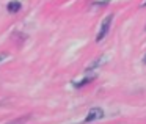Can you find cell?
<instances>
[{
  "mask_svg": "<svg viewBox=\"0 0 146 124\" xmlns=\"http://www.w3.org/2000/svg\"><path fill=\"white\" fill-rule=\"evenodd\" d=\"M93 79H94V77L91 76V77H88V79H82L80 82H74V86H76V88H80V86H83V85H86V83H90Z\"/></svg>",
  "mask_w": 146,
  "mask_h": 124,
  "instance_id": "cell-5",
  "label": "cell"
},
{
  "mask_svg": "<svg viewBox=\"0 0 146 124\" xmlns=\"http://www.w3.org/2000/svg\"><path fill=\"white\" fill-rule=\"evenodd\" d=\"M105 61H107V57H105V55H102V57H99L96 61L90 63L88 66H86V69H85V71H93V69H96V68L102 66V63H105Z\"/></svg>",
  "mask_w": 146,
  "mask_h": 124,
  "instance_id": "cell-3",
  "label": "cell"
},
{
  "mask_svg": "<svg viewBox=\"0 0 146 124\" xmlns=\"http://www.w3.org/2000/svg\"><path fill=\"white\" fill-rule=\"evenodd\" d=\"M143 61H145V64H146V57H145V58H143Z\"/></svg>",
  "mask_w": 146,
  "mask_h": 124,
  "instance_id": "cell-7",
  "label": "cell"
},
{
  "mask_svg": "<svg viewBox=\"0 0 146 124\" xmlns=\"http://www.w3.org/2000/svg\"><path fill=\"white\" fill-rule=\"evenodd\" d=\"M19 10H21V2L13 0V2H10V3H8V11H10V13H17Z\"/></svg>",
  "mask_w": 146,
  "mask_h": 124,
  "instance_id": "cell-4",
  "label": "cell"
},
{
  "mask_svg": "<svg viewBox=\"0 0 146 124\" xmlns=\"http://www.w3.org/2000/svg\"><path fill=\"white\" fill-rule=\"evenodd\" d=\"M5 58H8V55H7V54H0V61L5 60Z\"/></svg>",
  "mask_w": 146,
  "mask_h": 124,
  "instance_id": "cell-6",
  "label": "cell"
},
{
  "mask_svg": "<svg viewBox=\"0 0 146 124\" xmlns=\"http://www.w3.org/2000/svg\"><path fill=\"white\" fill-rule=\"evenodd\" d=\"M101 118H104V110L99 108V107H96V108H91V110H90L88 116L85 118V123H91V121L101 119Z\"/></svg>",
  "mask_w": 146,
  "mask_h": 124,
  "instance_id": "cell-2",
  "label": "cell"
},
{
  "mask_svg": "<svg viewBox=\"0 0 146 124\" xmlns=\"http://www.w3.org/2000/svg\"><path fill=\"white\" fill-rule=\"evenodd\" d=\"M111 21H113V14H108V16L105 17L104 21H102V24H101V30H99L98 36H96V41H102V39H104L105 36H107L108 29H110V25H111Z\"/></svg>",
  "mask_w": 146,
  "mask_h": 124,
  "instance_id": "cell-1",
  "label": "cell"
}]
</instances>
